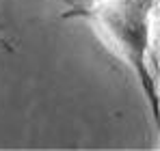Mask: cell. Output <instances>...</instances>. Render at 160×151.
I'll return each mask as SVG.
<instances>
[{"label": "cell", "mask_w": 160, "mask_h": 151, "mask_svg": "<svg viewBox=\"0 0 160 151\" xmlns=\"http://www.w3.org/2000/svg\"><path fill=\"white\" fill-rule=\"evenodd\" d=\"M74 4V2H72ZM149 0H98L91 9L74 4L65 17L78 15L91 20L100 39L117 58L128 63L138 76L154 117H158V95L147 67L149 52Z\"/></svg>", "instance_id": "1"}]
</instances>
